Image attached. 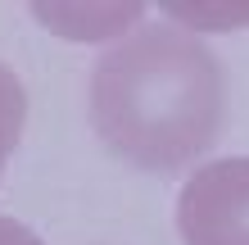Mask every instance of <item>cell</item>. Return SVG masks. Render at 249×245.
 <instances>
[{
    "instance_id": "277c9868",
    "label": "cell",
    "mask_w": 249,
    "mask_h": 245,
    "mask_svg": "<svg viewBox=\"0 0 249 245\" xmlns=\"http://www.w3.org/2000/svg\"><path fill=\"white\" fill-rule=\"evenodd\" d=\"M23 123H27V91L14 77V68L0 64V177H5V164L23 136Z\"/></svg>"
},
{
    "instance_id": "5b68a950",
    "label": "cell",
    "mask_w": 249,
    "mask_h": 245,
    "mask_svg": "<svg viewBox=\"0 0 249 245\" xmlns=\"http://www.w3.org/2000/svg\"><path fill=\"white\" fill-rule=\"evenodd\" d=\"M168 19L222 32V27H249V5H168Z\"/></svg>"
},
{
    "instance_id": "3957f363",
    "label": "cell",
    "mask_w": 249,
    "mask_h": 245,
    "mask_svg": "<svg viewBox=\"0 0 249 245\" xmlns=\"http://www.w3.org/2000/svg\"><path fill=\"white\" fill-rule=\"evenodd\" d=\"M41 19H50L46 27H54V32H64V37H113V32H123V27H131L141 19V5H105V9H86V5H36Z\"/></svg>"
},
{
    "instance_id": "7a4b0ae2",
    "label": "cell",
    "mask_w": 249,
    "mask_h": 245,
    "mask_svg": "<svg viewBox=\"0 0 249 245\" xmlns=\"http://www.w3.org/2000/svg\"><path fill=\"white\" fill-rule=\"evenodd\" d=\"M177 232L186 245H249V154L213 159L181 186Z\"/></svg>"
},
{
    "instance_id": "8992f818",
    "label": "cell",
    "mask_w": 249,
    "mask_h": 245,
    "mask_svg": "<svg viewBox=\"0 0 249 245\" xmlns=\"http://www.w3.org/2000/svg\"><path fill=\"white\" fill-rule=\"evenodd\" d=\"M0 245H46V241H41L32 227H23L18 218H5V213H0Z\"/></svg>"
},
{
    "instance_id": "6da1fadb",
    "label": "cell",
    "mask_w": 249,
    "mask_h": 245,
    "mask_svg": "<svg viewBox=\"0 0 249 245\" xmlns=\"http://www.w3.org/2000/svg\"><path fill=\"white\" fill-rule=\"evenodd\" d=\"M227 73L177 23H145L91 68V127L123 164L172 177L217 146Z\"/></svg>"
}]
</instances>
